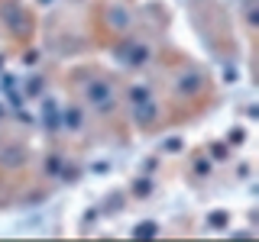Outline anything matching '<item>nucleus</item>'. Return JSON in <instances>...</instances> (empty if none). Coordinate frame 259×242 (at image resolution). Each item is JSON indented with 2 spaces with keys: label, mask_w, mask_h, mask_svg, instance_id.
<instances>
[{
  "label": "nucleus",
  "mask_w": 259,
  "mask_h": 242,
  "mask_svg": "<svg viewBox=\"0 0 259 242\" xmlns=\"http://www.w3.org/2000/svg\"><path fill=\"white\" fill-rule=\"evenodd\" d=\"M46 123H49V126H59V113H55L52 103H46Z\"/></svg>",
  "instance_id": "5"
},
{
  "label": "nucleus",
  "mask_w": 259,
  "mask_h": 242,
  "mask_svg": "<svg viewBox=\"0 0 259 242\" xmlns=\"http://www.w3.org/2000/svg\"><path fill=\"white\" fill-rule=\"evenodd\" d=\"M4 20H7V26H10L16 36H23V32H26V23L20 20V13H16V7H13V4H7V7H4Z\"/></svg>",
  "instance_id": "4"
},
{
  "label": "nucleus",
  "mask_w": 259,
  "mask_h": 242,
  "mask_svg": "<svg viewBox=\"0 0 259 242\" xmlns=\"http://www.w3.org/2000/svg\"><path fill=\"white\" fill-rule=\"evenodd\" d=\"M23 161H26V149H23V145H7V149H0V165L4 168H20Z\"/></svg>",
  "instance_id": "2"
},
{
  "label": "nucleus",
  "mask_w": 259,
  "mask_h": 242,
  "mask_svg": "<svg viewBox=\"0 0 259 242\" xmlns=\"http://www.w3.org/2000/svg\"><path fill=\"white\" fill-rule=\"evenodd\" d=\"M152 113H156V107H152V103H149V107H140V110H136V116H140V119H149Z\"/></svg>",
  "instance_id": "7"
},
{
  "label": "nucleus",
  "mask_w": 259,
  "mask_h": 242,
  "mask_svg": "<svg viewBox=\"0 0 259 242\" xmlns=\"http://www.w3.org/2000/svg\"><path fill=\"white\" fill-rule=\"evenodd\" d=\"M178 91L182 94H198L201 91V75L198 71H185V75L178 78Z\"/></svg>",
  "instance_id": "3"
},
{
  "label": "nucleus",
  "mask_w": 259,
  "mask_h": 242,
  "mask_svg": "<svg viewBox=\"0 0 259 242\" xmlns=\"http://www.w3.org/2000/svg\"><path fill=\"white\" fill-rule=\"evenodd\" d=\"M65 123H68V126H81V113H78V110H71V113H68V119H65Z\"/></svg>",
  "instance_id": "8"
},
{
  "label": "nucleus",
  "mask_w": 259,
  "mask_h": 242,
  "mask_svg": "<svg viewBox=\"0 0 259 242\" xmlns=\"http://www.w3.org/2000/svg\"><path fill=\"white\" fill-rule=\"evenodd\" d=\"M149 100V91L146 87H133V103H146Z\"/></svg>",
  "instance_id": "6"
},
{
  "label": "nucleus",
  "mask_w": 259,
  "mask_h": 242,
  "mask_svg": "<svg viewBox=\"0 0 259 242\" xmlns=\"http://www.w3.org/2000/svg\"><path fill=\"white\" fill-rule=\"evenodd\" d=\"M88 100H91L94 107H101V110H110L113 107L110 84H107V81H91V84H88Z\"/></svg>",
  "instance_id": "1"
}]
</instances>
